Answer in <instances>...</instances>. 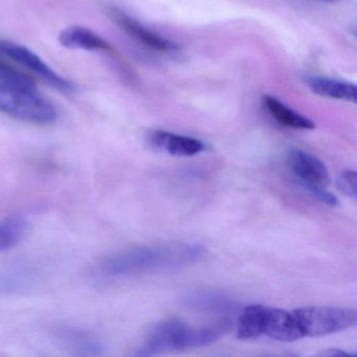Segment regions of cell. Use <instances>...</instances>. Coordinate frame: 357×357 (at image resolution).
I'll list each match as a JSON object with an SVG mask.
<instances>
[{
	"mask_svg": "<svg viewBox=\"0 0 357 357\" xmlns=\"http://www.w3.org/2000/svg\"><path fill=\"white\" fill-rule=\"evenodd\" d=\"M64 340L70 344L73 350L78 351L81 354H100L104 346L99 340L91 337L87 334L78 331L66 332Z\"/></svg>",
	"mask_w": 357,
	"mask_h": 357,
	"instance_id": "16",
	"label": "cell"
},
{
	"mask_svg": "<svg viewBox=\"0 0 357 357\" xmlns=\"http://www.w3.org/2000/svg\"><path fill=\"white\" fill-rule=\"evenodd\" d=\"M321 1H327V3H334L336 0H321Z\"/></svg>",
	"mask_w": 357,
	"mask_h": 357,
	"instance_id": "20",
	"label": "cell"
},
{
	"mask_svg": "<svg viewBox=\"0 0 357 357\" xmlns=\"http://www.w3.org/2000/svg\"><path fill=\"white\" fill-rule=\"evenodd\" d=\"M183 305L204 312L231 314L239 309V305L225 292L208 288L191 289L181 296Z\"/></svg>",
	"mask_w": 357,
	"mask_h": 357,
	"instance_id": "7",
	"label": "cell"
},
{
	"mask_svg": "<svg viewBox=\"0 0 357 357\" xmlns=\"http://www.w3.org/2000/svg\"><path fill=\"white\" fill-rule=\"evenodd\" d=\"M0 54L3 57L9 58L17 62L26 70L43 79L47 84L64 93H72L75 91V85L66 80L61 75L56 73L51 66H47L38 55L31 51L28 47L13 41L0 40Z\"/></svg>",
	"mask_w": 357,
	"mask_h": 357,
	"instance_id": "5",
	"label": "cell"
},
{
	"mask_svg": "<svg viewBox=\"0 0 357 357\" xmlns=\"http://www.w3.org/2000/svg\"><path fill=\"white\" fill-rule=\"evenodd\" d=\"M59 43L66 49L102 53L112 52V45L105 39L85 26H72L64 29L59 34Z\"/></svg>",
	"mask_w": 357,
	"mask_h": 357,
	"instance_id": "10",
	"label": "cell"
},
{
	"mask_svg": "<svg viewBox=\"0 0 357 357\" xmlns=\"http://www.w3.org/2000/svg\"><path fill=\"white\" fill-rule=\"evenodd\" d=\"M150 142L158 149L164 150L171 155L194 156L204 151V145L199 139L185 135H175L168 131H154Z\"/></svg>",
	"mask_w": 357,
	"mask_h": 357,
	"instance_id": "11",
	"label": "cell"
},
{
	"mask_svg": "<svg viewBox=\"0 0 357 357\" xmlns=\"http://www.w3.org/2000/svg\"><path fill=\"white\" fill-rule=\"evenodd\" d=\"M357 177L355 171L346 170L338 175L336 179V187L344 195L349 197H356L357 193Z\"/></svg>",
	"mask_w": 357,
	"mask_h": 357,
	"instance_id": "17",
	"label": "cell"
},
{
	"mask_svg": "<svg viewBox=\"0 0 357 357\" xmlns=\"http://www.w3.org/2000/svg\"><path fill=\"white\" fill-rule=\"evenodd\" d=\"M317 356L321 357H348L355 356V355L350 354V353L344 352L340 349H327L326 351H321V353L317 354Z\"/></svg>",
	"mask_w": 357,
	"mask_h": 357,
	"instance_id": "19",
	"label": "cell"
},
{
	"mask_svg": "<svg viewBox=\"0 0 357 357\" xmlns=\"http://www.w3.org/2000/svg\"><path fill=\"white\" fill-rule=\"evenodd\" d=\"M26 222L20 217H9L0 221V252L17 245L26 235Z\"/></svg>",
	"mask_w": 357,
	"mask_h": 357,
	"instance_id": "15",
	"label": "cell"
},
{
	"mask_svg": "<svg viewBox=\"0 0 357 357\" xmlns=\"http://www.w3.org/2000/svg\"><path fill=\"white\" fill-rule=\"evenodd\" d=\"M263 334L279 342H296L304 337L294 311L265 307Z\"/></svg>",
	"mask_w": 357,
	"mask_h": 357,
	"instance_id": "8",
	"label": "cell"
},
{
	"mask_svg": "<svg viewBox=\"0 0 357 357\" xmlns=\"http://www.w3.org/2000/svg\"><path fill=\"white\" fill-rule=\"evenodd\" d=\"M263 104L266 108L268 114L279 123L282 126L288 128L300 129V130H311L314 129L315 125L312 121L309 120L306 116L298 114L294 110L290 109L287 106L284 105L281 101L273 96H264Z\"/></svg>",
	"mask_w": 357,
	"mask_h": 357,
	"instance_id": "13",
	"label": "cell"
},
{
	"mask_svg": "<svg viewBox=\"0 0 357 357\" xmlns=\"http://www.w3.org/2000/svg\"><path fill=\"white\" fill-rule=\"evenodd\" d=\"M309 89L319 97L328 99L342 100V101L356 102L357 89L354 84L334 80V79L312 77L307 80Z\"/></svg>",
	"mask_w": 357,
	"mask_h": 357,
	"instance_id": "12",
	"label": "cell"
},
{
	"mask_svg": "<svg viewBox=\"0 0 357 357\" xmlns=\"http://www.w3.org/2000/svg\"><path fill=\"white\" fill-rule=\"evenodd\" d=\"M303 336L319 337L342 331L356 325L357 313L353 308L309 306L294 311Z\"/></svg>",
	"mask_w": 357,
	"mask_h": 357,
	"instance_id": "4",
	"label": "cell"
},
{
	"mask_svg": "<svg viewBox=\"0 0 357 357\" xmlns=\"http://www.w3.org/2000/svg\"><path fill=\"white\" fill-rule=\"evenodd\" d=\"M0 112L36 125L52 124L58 116L53 104L39 93L36 83L0 82Z\"/></svg>",
	"mask_w": 357,
	"mask_h": 357,
	"instance_id": "3",
	"label": "cell"
},
{
	"mask_svg": "<svg viewBox=\"0 0 357 357\" xmlns=\"http://www.w3.org/2000/svg\"><path fill=\"white\" fill-rule=\"evenodd\" d=\"M204 246L190 242H162L126 248L105 257L95 269L103 279H121L139 275L172 273L199 262Z\"/></svg>",
	"mask_w": 357,
	"mask_h": 357,
	"instance_id": "1",
	"label": "cell"
},
{
	"mask_svg": "<svg viewBox=\"0 0 357 357\" xmlns=\"http://www.w3.org/2000/svg\"><path fill=\"white\" fill-rule=\"evenodd\" d=\"M307 191L310 192L313 196L319 202H324V204H328L330 206H337V199L333 194L329 193L326 190V188L312 187L307 189Z\"/></svg>",
	"mask_w": 357,
	"mask_h": 357,
	"instance_id": "18",
	"label": "cell"
},
{
	"mask_svg": "<svg viewBox=\"0 0 357 357\" xmlns=\"http://www.w3.org/2000/svg\"><path fill=\"white\" fill-rule=\"evenodd\" d=\"M110 17L122 30L129 34V36L154 51L170 52L177 49V45L174 43L158 36L122 10L116 8L110 10Z\"/></svg>",
	"mask_w": 357,
	"mask_h": 357,
	"instance_id": "9",
	"label": "cell"
},
{
	"mask_svg": "<svg viewBox=\"0 0 357 357\" xmlns=\"http://www.w3.org/2000/svg\"><path fill=\"white\" fill-rule=\"evenodd\" d=\"M265 307L250 305L242 309L238 319L237 336L239 340H255L263 334Z\"/></svg>",
	"mask_w": 357,
	"mask_h": 357,
	"instance_id": "14",
	"label": "cell"
},
{
	"mask_svg": "<svg viewBox=\"0 0 357 357\" xmlns=\"http://www.w3.org/2000/svg\"><path fill=\"white\" fill-rule=\"evenodd\" d=\"M288 164L305 189L330 185L327 167L317 156L302 150L294 149L288 154Z\"/></svg>",
	"mask_w": 357,
	"mask_h": 357,
	"instance_id": "6",
	"label": "cell"
},
{
	"mask_svg": "<svg viewBox=\"0 0 357 357\" xmlns=\"http://www.w3.org/2000/svg\"><path fill=\"white\" fill-rule=\"evenodd\" d=\"M231 328L229 319L206 327H191L178 319H168L154 325L137 349V356H154L168 351L208 346L220 340Z\"/></svg>",
	"mask_w": 357,
	"mask_h": 357,
	"instance_id": "2",
	"label": "cell"
}]
</instances>
